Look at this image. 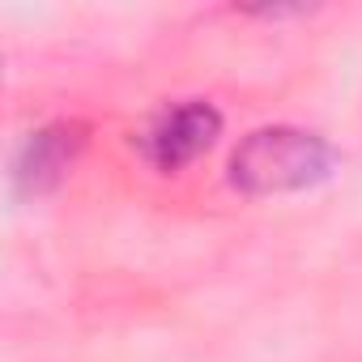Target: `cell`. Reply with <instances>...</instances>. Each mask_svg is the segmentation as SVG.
Segmentation results:
<instances>
[{
	"label": "cell",
	"instance_id": "6da1fadb",
	"mask_svg": "<svg viewBox=\"0 0 362 362\" xmlns=\"http://www.w3.org/2000/svg\"><path fill=\"white\" fill-rule=\"evenodd\" d=\"M332 166V149L303 128H260L252 132L235 158H230V179L235 188L252 197L269 192H294L307 188L315 179H324Z\"/></svg>",
	"mask_w": 362,
	"mask_h": 362
},
{
	"label": "cell",
	"instance_id": "7a4b0ae2",
	"mask_svg": "<svg viewBox=\"0 0 362 362\" xmlns=\"http://www.w3.org/2000/svg\"><path fill=\"white\" fill-rule=\"evenodd\" d=\"M222 132V115L214 103H179V107H166L145 132H141V158L153 166V170H179L188 166L192 158H201L214 136Z\"/></svg>",
	"mask_w": 362,
	"mask_h": 362
},
{
	"label": "cell",
	"instance_id": "3957f363",
	"mask_svg": "<svg viewBox=\"0 0 362 362\" xmlns=\"http://www.w3.org/2000/svg\"><path fill=\"white\" fill-rule=\"evenodd\" d=\"M77 145H81V136H77V128H69V124H52V128L30 132V141L22 145L18 166H13L18 184H22L26 192H47L56 179L73 166Z\"/></svg>",
	"mask_w": 362,
	"mask_h": 362
}]
</instances>
